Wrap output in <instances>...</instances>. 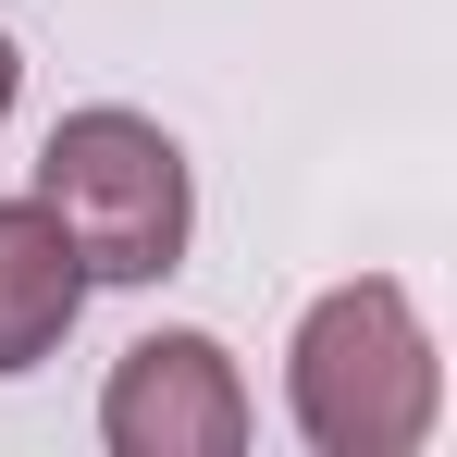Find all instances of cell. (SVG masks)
Here are the masks:
<instances>
[{
  "instance_id": "cell-5",
  "label": "cell",
  "mask_w": 457,
  "mask_h": 457,
  "mask_svg": "<svg viewBox=\"0 0 457 457\" xmlns=\"http://www.w3.org/2000/svg\"><path fill=\"white\" fill-rule=\"evenodd\" d=\"M12 87H25V62H12V37H0V112H12Z\"/></svg>"
},
{
  "instance_id": "cell-4",
  "label": "cell",
  "mask_w": 457,
  "mask_h": 457,
  "mask_svg": "<svg viewBox=\"0 0 457 457\" xmlns=\"http://www.w3.org/2000/svg\"><path fill=\"white\" fill-rule=\"evenodd\" d=\"M87 309V260L75 235L50 223V198H0V383L37 371Z\"/></svg>"
},
{
  "instance_id": "cell-2",
  "label": "cell",
  "mask_w": 457,
  "mask_h": 457,
  "mask_svg": "<svg viewBox=\"0 0 457 457\" xmlns=\"http://www.w3.org/2000/svg\"><path fill=\"white\" fill-rule=\"evenodd\" d=\"M37 198L50 223L75 235L87 285H161L198 235V186H186V149L161 137L149 112H62L50 149H37Z\"/></svg>"
},
{
  "instance_id": "cell-1",
  "label": "cell",
  "mask_w": 457,
  "mask_h": 457,
  "mask_svg": "<svg viewBox=\"0 0 457 457\" xmlns=\"http://www.w3.org/2000/svg\"><path fill=\"white\" fill-rule=\"evenodd\" d=\"M285 408L321 457H408L433 445V408H445V371H433V334L395 272H359L334 297H309L297 346H285Z\"/></svg>"
},
{
  "instance_id": "cell-3",
  "label": "cell",
  "mask_w": 457,
  "mask_h": 457,
  "mask_svg": "<svg viewBox=\"0 0 457 457\" xmlns=\"http://www.w3.org/2000/svg\"><path fill=\"white\" fill-rule=\"evenodd\" d=\"M99 445L112 457H235L247 445V383L211 334H137L99 383Z\"/></svg>"
}]
</instances>
